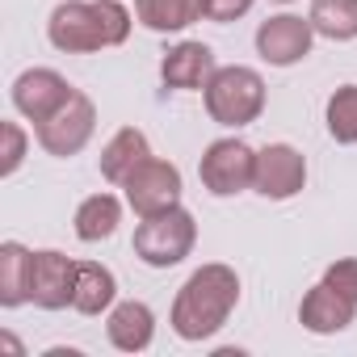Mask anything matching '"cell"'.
<instances>
[{"label":"cell","mask_w":357,"mask_h":357,"mask_svg":"<svg viewBox=\"0 0 357 357\" xmlns=\"http://www.w3.org/2000/svg\"><path fill=\"white\" fill-rule=\"evenodd\" d=\"M240 303V278L231 265H202L172 298V332L181 340H211Z\"/></svg>","instance_id":"6da1fadb"},{"label":"cell","mask_w":357,"mask_h":357,"mask_svg":"<svg viewBox=\"0 0 357 357\" xmlns=\"http://www.w3.org/2000/svg\"><path fill=\"white\" fill-rule=\"evenodd\" d=\"M130 34V13L118 0H63L47 22V38L63 55H93L122 47Z\"/></svg>","instance_id":"7a4b0ae2"},{"label":"cell","mask_w":357,"mask_h":357,"mask_svg":"<svg viewBox=\"0 0 357 357\" xmlns=\"http://www.w3.org/2000/svg\"><path fill=\"white\" fill-rule=\"evenodd\" d=\"M206 97V114L219 122V126H248L261 118L265 109V80L261 72L244 68V63H231V68H219L211 76V84L202 89Z\"/></svg>","instance_id":"3957f363"},{"label":"cell","mask_w":357,"mask_h":357,"mask_svg":"<svg viewBox=\"0 0 357 357\" xmlns=\"http://www.w3.org/2000/svg\"><path fill=\"white\" fill-rule=\"evenodd\" d=\"M198 244V223L185 206L160 211L151 219H139L135 227V257L151 269H172L181 265Z\"/></svg>","instance_id":"277c9868"},{"label":"cell","mask_w":357,"mask_h":357,"mask_svg":"<svg viewBox=\"0 0 357 357\" xmlns=\"http://www.w3.org/2000/svg\"><path fill=\"white\" fill-rule=\"evenodd\" d=\"M252 172H257V151L244 139H215L198 164L202 185L215 198H236V194L252 190Z\"/></svg>","instance_id":"5b68a950"},{"label":"cell","mask_w":357,"mask_h":357,"mask_svg":"<svg viewBox=\"0 0 357 357\" xmlns=\"http://www.w3.org/2000/svg\"><path fill=\"white\" fill-rule=\"evenodd\" d=\"M126 206L139 215V219H151L160 211H172V206H181V168L168 164V160H143L126 181Z\"/></svg>","instance_id":"8992f818"},{"label":"cell","mask_w":357,"mask_h":357,"mask_svg":"<svg viewBox=\"0 0 357 357\" xmlns=\"http://www.w3.org/2000/svg\"><path fill=\"white\" fill-rule=\"evenodd\" d=\"M34 130H38L43 151H51V155L68 160V155L84 151V143L93 139V130H97V105H93L84 93H72V97H68V105H63V109H55V114H51L47 122H38Z\"/></svg>","instance_id":"52a82bcc"},{"label":"cell","mask_w":357,"mask_h":357,"mask_svg":"<svg viewBox=\"0 0 357 357\" xmlns=\"http://www.w3.org/2000/svg\"><path fill=\"white\" fill-rule=\"evenodd\" d=\"M307 185V160L290 143H269L257 151V172H252V190L269 202H286Z\"/></svg>","instance_id":"ba28073f"},{"label":"cell","mask_w":357,"mask_h":357,"mask_svg":"<svg viewBox=\"0 0 357 357\" xmlns=\"http://www.w3.org/2000/svg\"><path fill=\"white\" fill-rule=\"evenodd\" d=\"M76 269H80V261H72V257H63L55 248L34 252V261H30V303L43 307V311L72 307V298H76Z\"/></svg>","instance_id":"9c48e42d"},{"label":"cell","mask_w":357,"mask_h":357,"mask_svg":"<svg viewBox=\"0 0 357 357\" xmlns=\"http://www.w3.org/2000/svg\"><path fill=\"white\" fill-rule=\"evenodd\" d=\"M311 43H315V30L311 22L294 17V13H278L269 22L257 26V55L273 68H290L298 59L311 55Z\"/></svg>","instance_id":"30bf717a"},{"label":"cell","mask_w":357,"mask_h":357,"mask_svg":"<svg viewBox=\"0 0 357 357\" xmlns=\"http://www.w3.org/2000/svg\"><path fill=\"white\" fill-rule=\"evenodd\" d=\"M72 93H76V89H72L55 68H30V72H22V76L13 80V105H17V114H26L34 126L47 122L55 109H63Z\"/></svg>","instance_id":"8fae6325"},{"label":"cell","mask_w":357,"mask_h":357,"mask_svg":"<svg viewBox=\"0 0 357 357\" xmlns=\"http://www.w3.org/2000/svg\"><path fill=\"white\" fill-rule=\"evenodd\" d=\"M353 315H357V303L344 298V294H340L336 286H328V282L311 286V290L303 294V303H298V324H303L307 332H315V336L344 332V328L353 324Z\"/></svg>","instance_id":"7c38bea8"},{"label":"cell","mask_w":357,"mask_h":357,"mask_svg":"<svg viewBox=\"0 0 357 357\" xmlns=\"http://www.w3.org/2000/svg\"><path fill=\"white\" fill-rule=\"evenodd\" d=\"M215 51L206 43H176L164 63H160V76L168 89H181V93H194V89H206L211 76H215Z\"/></svg>","instance_id":"4fadbf2b"},{"label":"cell","mask_w":357,"mask_h":357,"mask_svg":"<svg viewBox=\"0 0 357 357\" xmlns=\"http://www.w3.org/2000/svg\"><path fill=\"white\" fill-rule=\"evenodd\" d=\"M105 336L114 349L122 353H143L151 349V336H155V315L147 303L139 298H126V303H114L109 307V319H105Z\"/></svg>","instance_id":"5bb4252c"},{"label":"cell","mask_w":357,"mask_h":357,"mask_svg":"<svg viewBox=\"0 0 357 357\" xmlns=\"http://www.w3.org/2000/svg\"><path fill=\"white\" fill-rule=\"evenodd\" d=\"M143 160H151L147 135H143L139 126H122V130L101 147V176H105V181H114V185H122Z\"/></svg>","instance_id":"9a60e30c"},{"label":"cell","mask_w":357,"mask_h":357,"mask_svg":"<svg viewBox=\"0 0 357 357\" xmlns=\"http://www.w3.org/2000/svg\"><path fill=\"white\" fill-rule=\"evenodd\" d=\"M135 17L155 34H176L206 17V0H135Z\"/></svg>","instance_id":"2e32d148"},{"label":"cell","mask_w":357,"mask_h":357,"mask_svg":"<svg viewBox=\"0 0 357 357\" xmlns=\"http://www.w3.org/2000/svg\"><path fill=\"white\" fill-rule=\"evenodd\" d=\"M114 298H118V278H114L101 261H80L72 307H76L80 315H101V311L114 307Z\"/></svg>","instance_id":"e0dca14e"},{"label":"cell","mask_w":357,"mask_h":357,"mask_svg":"<svg viewBox=\"0 0 357 357\" xmlns=\"http://www.w3.org/2000/svg\"><path fill=\"white\" fill-rule=\"evenodd\" d=\"M30 261L34 252L17 240L0 244V307H22L30 303Z\"/></svg>","instance_id":"ac0fdd59"},{"label":"cell","mask_w":357,"mask_h":357,"mask_svg":"<svg viewBox=\"0 0 357 357\" xmlns=\"http://www.w3.org/2000/svg\"><path fill=\"white\" fill-rule=\"evenodd\" d=\"M118 223H122V202H118L114 194H93V198H84V202L76 206V236H80L84 244L109 240V236L118 231Z\"/></svg>","instance_id":"d6986e66"},{"label":"cell","mask_w":357,"mask_h":357,"mask_svg":"<svg viewBox=\"0 0 357 357\" xmlns=\"http://www.w3.org/2000/svg\"><path fill=\"white\" fill-rule=\"evenodd\" d=\"M307 22L319 38L353 43L357 38V0H311Z\"/></svg>","instance_id":"ffe728a7"},{"label":"cell","mask_w":357,"mask_h":357,"mask_svg":"<svg viewBox=\"0 0 357 357\" xmlns=\"http://www.w3.org/2000/svg\"><path fill=\"white\" fill-rule=\"evenodd\" d=\"M328 135L336 143H357V84H344L328 97Z\"/></svg>","instance_id":"44dd1931"},{"label":"cell","mask_w":357,"mask_h":357,"mask_svg":"<svg viewBox=\"0 0 357 357\" xmlns=\"http://www.w3.org/2000/svg\"><path fill=\"white\" fill-rule=\"evenodd\" d=\"M0 139H5V160H0V176H13L17 168H22V160H26V130L17 126V122H5L0 126Z\"/></svg>","instance_id":"7402d4cb"},{"label":"cell","mask_w":357,"mask_h":357,"mask_svg":"<svg viewBox=\"0 0 357 357\" xmlns=\"http://www.w3.org/2000/svg\"><path fill=\"white\" fill-rule=\"evenodd\" d=\"M324 282H328V286H336L344 298H353V303H357V257L332 261V265L324 269Z\"/></svg>","instance_id":"603a6c76"},{"label":"cell","mask_w":357,"mask_h":357,"mask_svg":"<svg viewBox=\"0 0 357 357\" xmlns=\"http://www.w3.org/2000/svg\"><path fill=\"white\" fill-rule=\"evenodd\" d=\"M252 5H257V0H206V17L227 26V22H236V17H244Z\"/></svg>","instance_id":"cb8c5ba5"},{"label":"cell","mask_w":357,"mask_h":357,"mask_svg":"<svg viewBox=\"0 0 357 357\" xmlns=\"http://www.w3.org/2000/svg\"><path fill=\"white\" fill-rule=\"evenodd\" d=\"M278 5H290V0H278Z\"/></svg>","instance_id":"d4e9b609"}]
</instances>
